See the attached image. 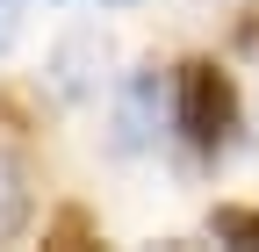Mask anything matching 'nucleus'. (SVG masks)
I'll use <instances>...</instances> for the list:
<instances>
[{"label": "nucleus", "mask_w": 259, "mask_h": 252, "mask_svg": "<svg viewBox=\"0 0 259 252\" xmlns=\"http://www.w3.org/2000/svg\"><path fill=\"white\" fill-rule=\"evenodd\" d=\"M173 122L180 137L202 151V159H216L223 144H231L238 130V87L223 65H209V58H187V65L173 72Z\"/></svg>", "instance_id": "1"}, {"label": "nucleus", "mask_w": 259, "mask_h": 252, "mask_svg": "<svg viewBox=\"0 0 259 252\" xmlns=\"http://www.w3.org/2000/svg\"><path fill=\"white\" fill-rule=\"evenodd\" d=\"M158 115H166V79H158V65H144L115 94V151H144L158 137Z\"/></svg>", "instance_id": "2"}, {"label": "nucleus", "mask_w": 259, "mask_h": 252, "mask_svg": "<svg viewBox=\"0 0 259 252\" xmlns=\"http://www.w3.org/2000/svg\"><path fill=\"white\" fill-rule=\"evenodd\" d=\"M101 65H108V44L94 36V29H79V36H65L58 44V58H51V79H58V94H94V79H101Z\"/></svg>", "instance_id": "3"}, {"label": "nucleus", "mask_w": 259, "mask_h": 252, "mask_svg": "<svg viewBox=\"0 0 259 252\" xmlns=\"http://www.w3.org/2000/svg\"><path fill=\"white\" fill-rule=\"evenodd\" d=\"M22 216H29V173L8 144H0V238H15L22 231Z\"/></svg>", "instance_id": "4"}, {"label": "nucleus", "mask_w": 259, "mask_h": 252, "mask_svg": "<svg viewBox=\"0 0 259 252\" xmlns=\"http://www.w3.org/2000/svg\"><path fill=\"white\" fill-rule=\"evenodd\" d=\"M209 231H216L223 245H259V209H245V202H223V209L209 216Z\"/></svg>", "instance_id": "5"}, {"label": "nucleus", "mask_w": 259, "mask_h": 252, "mask_svg": "<svg viewBox=\"0 0 259 252\" xmlns=\"http://www.w3.org/2000/svg\"><path fill=\"white\" fill-rule=\"evenodd\" d=\"M87 238H94V224H87V209H65L58 224L44 231V245H87Z\"/></svg>", "instance_id": "6"}, {"label": "nucleus", "mask_w": 259, "mask_h": 252, "mask_svg": "<svg viewBox=\"0 0 259 252\" xmlns=\"http://www.w3.org/2000/svg\"><path fill=\"white\" fill-rule=\"evenodd\" d=\"M15 44V0H0V51Z\"/></svg>", "instance_id": "7"}, {"label": "nucleus", "mask_w": 259, "mask_h": 252, "mask_svg": "<svg viewBox=\"0 0 259 252\" xmlns=\"http://www.w3.org/2000/svg\"><path fill=\"white\" fill-rule=\"evenodd\" d=\"M238 36H245V51H259V8H252V15L238 22Z\"/></svg>", "instance_id": "8"}, {"label": "nucleus", "mask_w": 259, "mask_h": 252, "mask_svg": "<svg viewBox=\"0 0 259 252\" xmlns=\"http://www.w3.org/2000/svg\"><path fill=\"white\" fill-rule=\"evenodd\" d=\"M101 8H137V0H101Z\"/></svg>", "instance_id": "9"}]
</instances>
